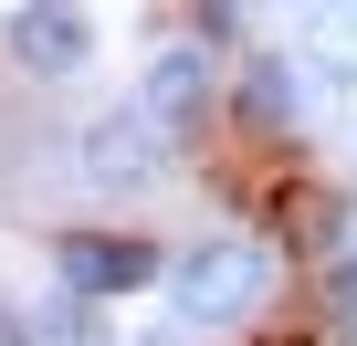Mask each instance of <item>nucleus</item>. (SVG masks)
Here are the masks:
<instances>
[{"mask_svg": "<svg viewBox=\"0 0 357 346\" xmlns=\"http://www.w3.org/2000/svg\"><path fill=\"white\" fill-rule=\"evenodd\" d=\"M315 315H326V336H357V252L315 262Z\"/></svg>", "mask_w": 357, "mask_h": 346, "instance_id": "nucleus-8", "label": "nucleus"}, {"mask_svg": "<svg viewBox=\"0 0 357 346\" xmlns=\"http://www.w3.org/2000/svg\"><path fill=\"white\" fill-rule=\"evenodd\" d=\"M273 294H284V252H273L263 231H211V242H190V252L168 262V304L190 315L200 336H242V325H263Z\"/></svg>", "mask_w": 357, "mask_h": 346, "instance_id": "nucleus-1", "label": "nucleus"}, {"mask_svg": "<svg viewBox=\"0 0 357 346\" xmlns=\"http://www.w3.org/2000/svg\"><path fill=\"white\" fill-rule=\"evenodd\" d=\"M0 346H32V304H0Z\"/></svg>", "mask_w": 357, "mask_h": 346, "instance_id": "nucleus-9", "label": "nucleus"}, {"mask_svg": "<svg viewBox=\"0 0 357 346\" xmlns=\"http://www.w3.org/2000/svg\"><path fill=\"white\" fill-rule=\"evenodd\" d=\"M137 105H147L168 136H200V126L221 116V53H211V42H190V32L158 42V53H147V74H137Z\"/></svg>", "mask_w": 357, "mask_h": 346, "instance_id": "nucleus-5", "label": "nucleus"}, {"mask_svg": "<svg viewBox=\"0 0 357 346\" xmlns=\"http://www.w3.org/2000/svg\"><path fill=\"white\" fill-rule=\"evenodd\" d=\"M168 273V252L147 242V231H63L53 242V283L63 294H95V304H126V294H147Z\"/></svg>", "mask_w": 357, "mask_h": 346, "instance_id": "nucleus-3", "label": "nucleus"}, {"mask_svg": "<svg viewBox=\"0 0 357 346\" xmlns=\"http://www.w3.org/2000/svg\"><path fill=\"white\" fill-rule=\"evenodd\" d=\"M221 116H231L242 136H294V116H305L294 63H284V53H231V63H221Z\"/></svg>", "mask_w": 357, "mask_h": 346, "instance_id": "nucleus-6", "label": "nucleus"}, {"mask_svg": "<svg viewBox=\"0 0 357 346\" xmlns=\"http://www.w3.org/2000/svg\"><path fill=\"white\" fill-rule=\"evenodd\" d=\"M0 53L32 84H74L95 63V11L84 0H11V11H0Z\"/></svg>", "mask_w": 357, "mask_h": 346, "instance_id": "nucleus-2", "label": "nucleus"}, {"mask_svg": "<svg viewBox=\"0 0 357 346\" xmlns=\"http://www.w3.org/2000/svg\"><path fill=\"white\" fill-rule=\"evenodd\" d=\"M147 346H158V336H147Z\"/></svg>", "mask_w": 357, "mask_h": 346, "instance_id": "nucleus-10", "label": "nucleus"}, {"mask_svg": "<svg viewBox=\"0 0 357 346\" xmlns=\"http://www.w3.org/2000/svg\"><path fill=\"white\" fill-rule=\"evenodd\" d=\"M32 346H105V304H95V294H63V283H53V294L32 304Z\"/></svg>", "mask_w": 357, "mask_h": 346, "instance_id": "nucleus-7", "label": "nucleus"}, {"mask_svg": "<svg viewBox=\"0 0 357 346\" xmlns=\"http://www.w3.org/2000/svg\"><path fill=\"white\" fill-rule=\"evenodd\" d=\"M74 168H84L95 189L137 200V189H158V168H168V126H158L147 105H105V116L74 136Z\"/></svg>", "mask_w": 357, "mask_h": 346, "instance_id": "nucleus-4", "label": "nucleus"}]
</instances>
